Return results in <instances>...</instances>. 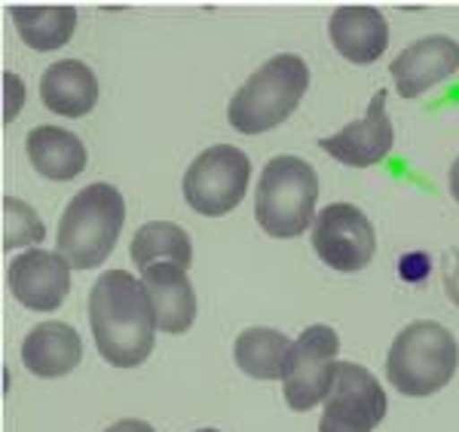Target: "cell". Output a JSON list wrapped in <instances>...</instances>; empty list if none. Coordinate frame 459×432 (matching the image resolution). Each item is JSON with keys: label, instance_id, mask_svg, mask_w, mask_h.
Wrapping results in <instances>:
<instances>
[{"label": "cell", "instance_id": "obj_25", "mask_svg": "<svg viewBox=\"0 0 459 432\" xmlns=\"http://www.w3.org/2000/svg\"><path fill=\"white\" fill-rule=\"evenodd\" d=\"M105 432H157V429L144 420H120V423H114V427H108Z\"/></svg>", "mask_w": 459, "mask_h": 432}, {"label": "cell", "instance_id": "obj_5", "mask_svg": "<svg viewBox=\"0 0 459 432\" xmlns=\"http://www.w3.org/2000/svg\"><path fill=\"white\" fill-rule=\"evenodd\" d=\"M318 197L316 169L300 156H273L255 193V218L273 240H294L313 225Z\"/></svg>", "mask_w": 459, "mask_h": 432}, {"label": "cell", "instance_id": "obj_16", "mask_svg": "<svg viewBox=\"0 0 459 432\" xmlns=\"http://www.w3.org/2000/svg\"><path fill=\"white\" fill-rule=\"evenodd\" d=\"M40 99L47 104V110L77 120V117L89 114L99 101V80H95L86 62L65 58V62H56L43 71Z\"/></svg>", "mask_w": 459, "mask_h": 432}, {"label": "cell", "instance_id": "obj_21", "mask_svg": "<svg viewBox=\"0 0 459 432\" xmlns=\"http://www.w3.org/2000/svg\"><path fill=\"white\" fill-rule=\"evenodd\" d=\"M43 225L34 215V208L16 197H4V249L16 245H37L43 240Z\"/></svg>", "mask_w": 459, "mask_h": 432}, {"label": "cell", "instance_id": "obj_10", "mask_svg": "<svg viewBox=\"0 0 459 432\" xmlns=\"http://www.w3.org/2000/svg\"><path fill=\"white\" fill-rule=\"evenodd\" d=\"M6 282L22 307L49 313L62 307L71 292V267L58 251L28 249L19 258H13Z\"/></svg>", "mask_w": 459, "mask_h": 432}, {"label": "cell", "instance_id": "obj_19", "mask_svg": "<svg viewBox=\"0 0 459 432\" xmlns=\"http://www.w3.org/2000/svg\"><path fill=\"white\" fill-rule=\"evenodd\" d=\"M291 347V340L276 329H248L236 338L233 359L242 375L255 381H282Z\"/></svg>", "mask_w": 459, "mask_h": 432}, {"label": "cell", "instance_id": "obj_18", "mask_svg": "<svg viewBox=\"0 0 459 432\" xmlns=\"http://www.w3.org/2000/svg\"><path fill=\"white\" fill-rule=\"evenodd\" d=\"M129 255L142 273L153 264H175L181 270H187L194 264V245H190L187 230L181 225H172V221H147L132 236Z\"/></svg>", "mask_w": 459, "mask_h": 432}, {"label": "cell", "instance_id": "obj_22", "mask_svg": "<svg viewBox=\"0 0 459 432\" xmlns=\"http://www.w3.org/2000/svg\"><path fill=\"white\" fill-rule=\"evenodd\" d=\"M4 84H6V101H4V120L13 123L16 120V114L22 110V104H25V84L16 77L13 71L4 74Z\"/></svg>", "mask_w": 459, "mask_h": 432}, {"label": "cell", "instance_id": "obj_24", "mask_svg": "<svg viewBox=\"0 0 459 432\" xmlns=\"http://www.w3.org/2000/svg\"><path fill=\"white\" fill-rule=\"evenodd\" d=\"M429 255H423V251H417V255H404L402 258V277L407 282H420L429 277Z\"/></svg>", "mask_w": 459, "mask_h": 432}, {"label": "cell", "instance_id": "obj_14", "mask_svg": "<svg viewBox=\"0 0 459 432\" xmlns=\"http://www.w3.org/2000/svg\"><path fill=\"white\" fill-rule=\"evenodd\" d=\"M142 282L151 295L157 331L184 334L196 319V295L187 273L175 264H153L142 273Z\"/></svg>", "mask_w": 459, "mask_h": 432}, {"label": "cell", "instance_id": "obj_3", "mask_svg": "<svg viewBox=\"0 0 459 432\" xmlns=\"http://www.w3.org/2000/svg\"><path fill=\"white\" fill-rule=\"evenodd\" d=\"M126 221V203L114 184H86L65 208L56 234V251L71 270L105 264Z\"/></svg>", "mask_w": 459, "mask_h": 432}, {"label": "cell", "instance_id": "obj_6", "mask_svg": "<svg viewBox=\"0 0 459 432\" xmlns=\"http://www.w3.org/2000/svg\"><path fill=\"white\" fill-rule=\"evenodd\" d=\"M251 181V160L233 145L203 151L184 172V199L205 218H221L242 203Z\"/></svg>", "mask_w": 459, "mask_h": 432}, {"label": "cell", "instance_id": "obj_15", "mask_svg": "<svg viewBox=\"0 0 459 432\" xmlns=\"http://www.w3.org/2000/svg\"><path fill=\"white\" fill-rule=\"evenodd\" d=\"M80 359H83V340L68 322H40L22 340L25 368L47 381L71 375Z\"/></svg>", "mask_w": 459, "mask_h": 432}, {"label": "cell", "instance_id": "obj_7", "mask_svg": "<svg viewBox=\"0 0 459 432\" xmlns=\"http://www.w3.org/2000/svg\"><path fill=\"white\" fill-rule=\"evenodd\" d=\"M337 353L340 338L331 325H309L294 340L282 377V392L291 411H313L318 401L328 399L340 365Z\"/></svg>", "mask_w": 459, "mask_h": 432}, {"label": "cell", "instance_id": "obj_20", "mask_svg": "<svg viewBox=\"0 0 459 432\" xmlns=\"http://www.w3.org/2000/svg\"><path fill=\"white\" fill-rule=\"evenodd\" d=\"M22 40L37 52H53L71 40L77 28V10L74 6H13Z\"/></svg>", "mask_w": 459, "mask_h": 432}, {"label": "cell", "instance_id": "obj_9", "mask_svg": "<svg viewBox=\"0 0 459 432\" xmlns=\"http://www.w3.org/2000/svg\"><path fill=\"white\" fill-rule=\"evenodd\" d=\"M313 251L331 270L359 273L371 264L377 234L368 215L352 203H331L316 215Z\"/></svg>", "mask_w": 459, "mask_h": 432}, {"label": "cell", "instance_id": "obj_17", "mask_svg": "<svg viewBox=\"0 0 459 432\" xmlns=\"http://www.w3.org/2000/svg\"><path fill=\"white\" fill-rule=\"evenodd\" d=\"M28 160L49 181H71L86 169V147L62 126H37L28 136Z\"/></svg>", "mask_w": 459, "mask_h": 432}, {"label": "cell", "instance_id": "obj_13", "mask_svg": "<svg viewBox=\"0 0 459 432\" xmlns=\"http://www.w3.org/2000/svg\"><path fill=\"white\" fill-rule=\"evenodd\" d=\"M331 43L346 62L371 65L389 47V22L374 6H340L328 22Z\"/></svg>", "mask_w": 459, "mask_h": 432}, {"label": "cell", "instance_id": "obj_27", "mask_svg": "<svg viewBox=\"0 0 459 432\" xmlns=\"http://www.w3.org/2000/svg\"><path fill=\"white\" fill-rule=\"evenodd\" d=\"M196 432H218V429H196Z\"/></svg>", "mask_w": 459, "mask_h": 432}, {"label": "cell", "instance_id": "obj_23", "mask_svg": "<svg viewBox=\"0 0 459 432\" xmlns=\"http://www.w3.org/2000/svg\"><path fill=\"white\" fill-rule=\"evenodd\" d=\"M441 273H444V292H447L450 301L459 307V251L454 249L447 258H444V267H441Z\"/></svg>", "mask_w": 459, "mask_h": 432}, {"label": "cell", "instance_id": "obj_4", "mask_svg": "<svg viewBox=\"0 0 459 432\" xmlns=\"http://www.w3.org/2000/svg\"><path fill=\"white\" fill-rule=\"evenodd\" d=\"M456 338L438 322H411L398 331L386 356V377L402 396L426 399L444 390L456 375Z\"/></svg>", "mask_w": 459, "mask_h": 432}, {"label": "cell", "instance_id": "obj_1", "mask_svg": "<svg viewBox=\"0 0 459 432\" xmlns=\"http://www.w3.org/2000/svg\"><path fill=\"white\" fill-rule=\"evenodd\" d=\"M89 325L101 359L114 368H135L153 353L157 316L144 282L126 270H108L89 292Z\"/></svg>", "mask_w": 459, "mask_h": 432}, {"label": "cell", "instance_id": "obj_8", "mask_svg": "<svg viewBox=\"0 0 459 432\" xmlns=\"http://www.w3.org/2000/svg\"><path fill=\"white\" fill-rule=\"evenodd\" d=\"M386 390L371 371L355 362H340L318 432H374L386 417Z\"/></svg>", "mask_w": 459, "mask_h": 432}, {"label": "cell", "instance_id": "obj_26", "mask_svg": "<svg viewBox=\"0 0 459 432\" xmlns=\"http://www.w3.org/2000/svg\"><path fill=\"white\" fill-rule=\"evenodd\" d=\"M450 193H454V199L459 203V156L454 160V166H450Z\"/></svg>", "mask_w": 459, "mask_h": 432}, {"label": "cell", "instance_id": "obj_2", "mask_svg": "<svg viewBox=\"0 0 459 432\" xmlns=\"http://www.w3.org/2000/svg\"><path fill=\"white\" fill-rule=\"evenodd\" d=\"M309 86V68L300 56L282 52L261 65L230 99L227 120L242 136H261L298 110Z\"/></svg>", "mask_w": 459, "mask_h": 432}, {"label": "cell", "instance_id": "obj_11", "mask_svg": "<svg viewBox=\"0 0 459 432\" xmlns=\"http://www.w3.org/2000/svg\"><path fill=\"white\" fill-rule=\"evenodd\" d=\"M392 141H395V132H392V120L386 110V93L380 89L371 99V104H368L361 120H352L350 126L334 132V136H325L318 145H322L325 154H331L343 166L368 169L377 166L380 160H386V154L392 151Z\"/></svg>", "mask_w": 459, "mask_h": 432}, {"label": "cell", "instance_id": "obj_12", "mask_svg": "<svg viewBox=\"0 0 459 432\" xmlns=\"http://www.w3.org/2000/svg\"><path fill=\"white\" fill-rule=\"evenodd\" d=\"M459 68V43L454 37L432 34L411 43L395 62L389 65L402 99H417L426 89L447 80Z\"/></svg>", "mask_w": 459, "mask_h": 432}]
</instances>
